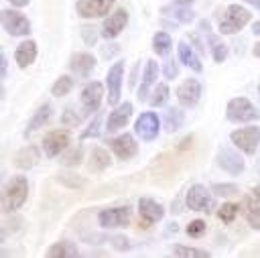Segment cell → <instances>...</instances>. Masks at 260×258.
Masks as SVG:
<instances>
[{
  "label": "cell",
  "mask_w": 260,
  "mask_h": 258,
  "mask_svg": "<svg viewBox=\"0 0 260 258\" xmlns=\"http://www.w3.org/2000/svg\"><path fill=\"white\" fill-rule=\"evenodd\" d=\"M244 2H248V4H252L254 8H258V10H260V0H244Z\"/></svg>",
  "instance_id": "obj_45"
},
{
  "label": "cell",
  "mask_w": 260,
  "mask_h": 258,
  "mask_svg": "<svg viewBox=\"0 0 260 258\" xmlns=\"http://www.w3.org/2000/svg\"><path fill=\"white\" fill-rule=\"evenodd\" d=\"M108 144H110V150H112L118 158H122V160H128V158H132V156L138 152V144H136V140H134L132 134L114 136Z\"/></svg>",
  "instance_id": "obj_12"
},
{
  "label": "cell",
  "mask_w": 260,
  "mask_h": 258,
  "mask_svg": "<svg viewBox=\"0 0 260 258\" xmlns=\"http://www.w3.org/2000/svg\"><path fill=\"white\" fill-rule=\"evenodd\" d=\"M2 75L6 77V55H2Z\"/></svg>",
  "instance_id": "obj_46"
},
{
  "label": "cell",
  "mask_w": 260,
  "mask_h": 258,
  "mask_svg": "<svg viewBox=\"0 0 260 258\" xmlns=\"http://www.w3.org/2000/svg\"><path fill=\"white\" fill-rule=\"evenodd\" d=\"M162 73H165L167 79H175V77H177L179 67H177L175 59H167V61H165V65H162Z\"/></svg>",
  "instance_id": "obj_41"
},
{
  "label": "cell",
  "mask_w": 260,
  "mask_h": 258,
  "mask_svg": "<svg viewBox=\"0 0 260 258\" xmlns=\"http://www.w3.org/2000/svg\"><path fill=\"white\" fill-rule=\"evenodd\" d=\"M211 193L213 195H217V197H228V195H236L238 193V187L234 185V183H217V185H213L211 187Z\"/></svg>",
  "instance_id": "obj_38"
},
{
  "label": "cell",
  "mask_w": 260,
  "mask_h": 258,
  "mask_svg": "<svg viewBox=\"0 0 260 258\" xmlns=\"http://www.w3.org/2000/svg\"><path fill=\"white\" fill-rule=\"evenodd\" d=\"M126 22H128V12L120 8V10H116L114 14H110V16L104 20L102 35H104L106 39H114V37H118V35L124 30Z\"/></svg>",
  "instance_id": "obj_19"
},
{
  "label": "cell",
  "mask_w": 260,
  "mask_h": 258,
  "mask_svg": "<svg viewBox=\"0 0 260 258\" xmlns=\"http://www.w3.org/2000/svg\"><path fill=\"white\" fill-rule=\"evenodd\" d=\"M167 100H169V85H167V83L156 85V89H154V93H152V98H150V104L156 108V106L167 104Z\"/></svg>",
  "instance_id": "obj_35"
},
{
  "label": "cell",
  "mask_w": 260,
  "mask_h": 258,
  "mask_svg": "<svg viewBox=\"0 0 260 258\" xmlns=\"http://www.w3.org/2000/svg\"><path fill=\"white\" fill-rule=\"evenodd\" d=\"M185 203H187L189 209H193V211H205V213H211V209L215 207V201H213L211 193L203 185L189 187L187 197H185Z\"/></svg>",
  "instance_id": "obj_7"
},
{
  "label": "cell",
  "mask_w": 260,
  "mask_h": 258,
  "mask_svg": "<svg viewBox=\"0 0 260 258\" xmlns=\"http://www.w3.org/2000/svg\"><path fill=\"white\" fill-rule=\"evenodd\" d=\"M12 6H16V8H22V6H26L30 0H8Z\"/></svg>",
  "instance_id": "obj_43"
},
{
  "label": "cell",
  "mask_w": 260,
  "mask_h": 258,
  "mask_svg": "<svg viewBox=\"0 0 260 258\" xmlns=\"http://www.w3.org/2000/svg\"><path fill=\"white\" fill-rule=\"evenodd\" d=\"M230 140L244 152V154H254L260 146V128L258 126H244L238 128L230 134Z\"/></svg>",
  "instance_id": "obj_5"
},
{
  "label": "cell",
  "mask_w": 260,
  "mask_h": 258,
  "mask_svg": "<svg viewBox=\"0 0 260 258\" xmlns=\"http://www.w3.org/2000/svg\"><path fill=\"white\" fill-rule=\"evenodd\" d=\"M95 33H98V30H95L93 26H83V28H81V35H83V39H85L87 45H93V43H95V37H93Z\"/></svg>",
  "instance_id": "obj_42"
},
{
  "label": "cell",
  "mask_w": 260,
  "mask_h": 258,
  "mask_svg": "<svg viewBox=\"0 0 260 258\" xmlns=\"http://www.w3.org/2000/svg\"><path fill=\"white\" fill-rule=\"evenodd\" d=\"M205 230H207V225H205L203 219H193V221H189V225H187V236H189V238H201V236L205 234Z\"/></svg>",
  "instance_id": "obj_39"
},
{
  "label": "cell",
  "mask_w": 260,
  "mask_h": 258,
  "mask_svg": "<svg viewBox=\"0 0 260 258\" xmlns=\"http://www.w3.org/2000/svg\"><path fill=\"white\" fill-rule=\"evenodd\" d=\"M175 2H177V4H185V6H189L193 0H175Z\"/></svg>",
  "instance_id": "obj_47"
},
{
  "label": "cell",
  "mask_w": 260,
  "mask_h": 258,
  "mask_svg": "<svg viewBox=\"0 0 260 258\" xmlns=\"http://www.w3.org/2000/svg\"><path fill=\"white\" fill-rule=\"evenodd\" d=\"M254 57H260V43L254 47Z\"/></svg>",
  "instance_id": "obj_48"
},
{
  "label": "cell",
  "mask_w": 260,
  "mask_h": 258,
  "mask_svg": "<svg viewBox=\"0 0 260 258\" xmlns=\"http://www.w3.org/2000/svg\"><path fill=\"white\" fill-rule=\"evenodd\" d=\"M69 140H71L69 132H65V130H51L43 138V150H45V154L49 158L59 156L61 152H65L69 148Z\"/></svg>",
  "instance_id": "obj_10"
},
{
  "label": "cell",
  "mask_w": 260,
  "mask_h": 258,
  "mask_svg": "<svg viewBox=\"0 0 260 258\" xmlns=\"http://www.w3.org/2000/svg\"><path fill=\"white\" fill-rule=\"evenodd\" d=\"M236 213H238V205H236V203H223V205H219V209H217V215H219V219H221L223 223L234 221Z\"/></svg>",
  "instance_id": "obj_34"
},
{
  "label": "cell",
  "mask_w": 260,
  "mask_h": 258,
  "mask_svg": "<svg viewBox=\"0 0 260 258\" xmlns=\"http://www.w3.org/2000/svg\"><path fill=\"white\" fill-rule=\"evenodd\" d=\"M102 95H104V85L100 81H89L83 89H81V104L85 108V112H95L100 110V104H102Z\"/></svg>",
  "instance_id": "obj_15"
},
{
  "label": "cell",
  "mask_w": 260,
  "mask_h": 258,
  "mask_svg": "<svg viewBox=\"0 0 260 258\" xmlns=\"http://www.w3.org/2000/svg\"><path fill=\"white\" fill-rule=\"evenodd\" d=\"M0 16H2V26L10 37H26L30 33V22L22 12L4 8Z\"/></svg>",
  "instance_id": "obj_6"
},
{
  "label": "cell",
  "mask_w": 260,
  "mask_h": 258,
  "mask_svg": "<svg viewBox=\"0 0 260 258\" xmlns=\"http://www.w3.org/2000/svg\"><path fill=\"white\" fill-rule=\"evenodd\" d=\"M225 116H228L230 122L246 124V122L258 120L260 112L254 108V104L248 98H232L228 102V106H225Z\"/></svg>",
  "instance_id": "obj_3"
},
{
  "label": "cell",
  "mask_w": 260,
  "mask_h": 258,
  "mask_svg": "<svg viewBox=\"0 0 260 258\" xmlns=\"http://www.w3.org/2000/svg\"><path fill=\"white\" fill-rule=\"evenodd\" d=\"M138 213L146 223H156L162 219L165 215V207L160 203H156L150 197H140L138 199Z\"/></svg>",
  "instance_id": "obj_18"
},
{
  "label": "cell",
  "mask_w": 260,
  "mask_h": 258,
  "mask_svg": "<svg viewBox=\"0 0 260 258\" xmlns=\"http://www.w3.org/2000/svg\"><path fill=\"white\" fill-rule=\"evenodd\" d=\"M201 98V83L195 77H187L177 87V100L185 108H193Z\"/></svg>",
  "instance_id": "obj_11"
},
{
  "label": "cell",
  "mask_w": 260,
  "mask_h": 258,
  "mask_svg": "<svg viewBox=\"0 0 260 258\" xmlns=\"http://www.w3.org/2000/svg\"><path fill=\"white\" fill-rule=\"evenodd\" d=\"M173 254H177V256H201V258H207L209 256L207 250L187 248V246H173Z\"/></svg>",
  "instance_id": "obj_37"
},
{
  "label": "cell",
  "mask_w": 260,
  "mask_h": 258,
  "mask_svg": "<svg viewBox=\"0 0 260 258\" xmlns=\"http://www.w3.org/2000/svg\"><path fill=\"white\" fill-rule=\"evenodd\" d=\"M177 53H179V61H181L185 67H189V69H193V71H197V73L203 69V65H201L199 57L195 55V51H193L187 43H179Z\"/></svg>",
  "instance_id": "obj_27"
},
{
  "label": "cell",
  "mask_w": 260,
  "mask_h": 258,
  "mask_svg": "<svg viewBox=\"0 0 260 258\" xmlns=\"http://www.w3.org/2000/svg\"><path fill=\"white\" fill-rule=\"evenodd\" d=\"M39 158H41L39 148H37L35 144H28V146H24V148H20V150L16 152L14 165L20 167V169H30V167H35V165L39 163Z\"/></svg>",
  "instance_id": "obj_26"
},
{
  "label": "cell",
  "mask_w": 260,
  "mask_h": 258,
  "mask_svg": "<svg viewBox=\"0 0 260 258\" xmlns=\"http://www.w3.org/2000/svg\"><path fill=\"white\" fill-rule=\"evenodd\" d=\"M110 163H112V158L104 148H93L91 150V154H89V169L91 171H104V169L110 167Z\"/></svg>",
  "instance_id": "obj_31"
},
{
  "label": "cell",
  "mask_w": 260,
  "mask_h": 258,
  "mask_svg": "<svg viewBox=\"0 0 260 258\" xmlns=\"http://www.w3.org/2000/svg\"><path fill=\"white\" fill-rule=\"evenodd\" d=\"M252 33H254V35H258V37H260V20H258V22H254V24H252Z\"/></svg>",
  "instance_id": "obj_44"
},
{
  "label": "cell",
  "mask_w": 260,
  "mask_h": 258,
  "mask_svg": "<svg viewBox=\"0 0 260 258\" xmlns=\"http://www.w3.org/2000/svg\"><path fill=\"white\" fill-rule=\"evenodd\" d=\"M26 195H28V181H26V177H22V175L12 177V179L6 183V187H4L2 209H4L6 213L16 211V209L22 207V203L26 201Z\"/></svg>",
  "instance_id": "obj_1"
},
{
  "label": "cell",
  "mask_w": 260,
  "mask_h": 258,
  "mask_svg": "<svg viewBox=\"0 0 260 258\" xmlns=\"http://www.w3.org/2000/svg\"><path fill=\"white\" fill-rule=\"evenodd\" d=\"M47 256H53V258H77L79 256V250L73 242H57L53 244L49 250H47Z\"/></svg>",
  "instance_id": "obj_28"
},
{
  "label": "cell",
  "mask_w": 260,
  "mask_h": 258,
  "mask_svg": "<svg viewBox=\"0 0 260 258\" xmlns=\"http://www.w3.org/2000/svg\"><path fill=\"white\" fill-rule=\"evenodd\" d=\"M183 122H185V114H183L179 108H169V110L165 112V116H162V126H165L167 132L179 130V128L183 126Z\"/></svg>",
  "instance_id": "obj_29"
},
{
  "label": "cell",
  "mask_w": 260,
  "mask_h": 258,
  "mask_svg": "<svg viewBox=\"0 0 260 258\" xmlns=\"http://www.w3.org/2000/svg\"><path fill=\"white\" fill-rule=\"evenodd\" d=\"M258 91H260V85H258Z\"/></svg>",
  "instance_id": "obj_50"
},
{
  "label": "cell",
  "mask_w": 260,
  "mask_h": 258,
  "mask_svg": "<svg viewBox=\"0 0 260 258\" xmlns=\"http://www.w3.org/2000/svg\"><path fill=\"white\" fill-rule=\"evenodd\" d=\"M93 67H95V57L89 55V53H77V55H73V59H71V69H73V73H77V75H81V77H87V75L93 71Z\"/></svg>",
  "instance_id": "obj_25"
},
{
  "label": "cell",
  "mask_w": 260,
  "mask_h": 258,
  "mask_svg": "<svg viewBox=\"0 0 260 258\" xmlns=\"http://www.w3.org/2000/svg\"><path fill=\"white\" fill-rule=\"evenodd\" d=\"M122 75H124V61H116L106 77V87H108V104L116 106L122 95Z\"/></svg>",
  "instance_id": "obj_8"
},
{
  "label": "cell",
  "mask_w": 260,
  "mask_h": 258,
  "mask_svg": "<svg viewBox=\"0 0 260 258\" xmlns=\"http://www.w3.org/2000/svg\"><path fill=\"white\" fill-rule=\"evenodd\" d=\"M71 89H73V79H71L69 75H61V77H57V81L53 83L51 93H53L55 98H63V95H67Z\"/></svg>",
  "instance_id": "obj_32"
},
{
  "label": "cell",
  "mask_w": 260,
  "mask_h": 258,
  "mask_svg": "<svg viewBox=\"0 0 260 258\" xmlns=\"http://www.w3.org/2000/svg\"><path fill=\"white\" fill-rule=\"evenodd\" d=\"M156 75H158V65H156V61L148 59V61H146V67H144V71H142L140 87H138V100H140V102H144V100H146L150 85L156 81Z\"/></svg>",
  "instance_id": "obj_23"
},
{
  "label": "cell",
  "mask_w": 260,
  "mask_h": 258,
  "mask_svg": "<svg viewBox=\"0 0 260 258\" xmlns=\"http://www.w3.org/2000/svg\"><path fill=\"white\" fill-rule=\"evenodd\" d=\"M217 165H219L225 173H230V175H240V173H244V169H246L244 158H242L236 150H232V148H221V150L217 152Z\"/></svg>",
  "instance_id": "obj_14"
},
{
  "label": "cell",
  "mask_w": 260,
  "mask_h": 258,
  "mask_svg": "<svg viewBox=\"0 0 260 258\" xmlns=\"http://www.w3.org/2000/svg\"><path fill=\"white\" fill-rule=\"evenodd\" d=\"M160 12H162L167 18H171V20H175V22H179V24H187V22H191V20L195 18V14H193V10H191L189 6L177 4V2L165 6Z\"/></svg>",
  "instance_id": "obj_22"
},
{
  "label": "cell",
  "mask_w": 260,
  "mask_h": 258,
  "mask_svg": "<svg viewBox=\"0 0 260 258\" xmlns=\"http://www.w3.org/2000/svg\"><path fill=\"white\" fill-rule=\"evenodd\" d=\"M244 213H246V221L254 230H260V185H256L248 193L244 201Z\"/></svg>",
  "instance_id": "obj_16"
},
{
  "label": "cell",
  "mask_w": 260,
  "mask_h": 258,
  "mask_svg": "<svg viewBox=\"0 0 260 258\" xmlns=\"http://www.w3.org/2000/svg\"><path fill=\"white\" fill-rule=\"evenodd\" d=\"M250 18H252L250 10H246L240 4H232V6H228L223 16L219 18V24H217L219 33L221 35H236V33H240L250 22Z\"/></svg>",
  "instance_id": "obj_2"
},
{
  "label": "cell",
  "mask_w": 260,
  "mask_h": 258,
  "mask_svg": "<svg viewBox=\"0 0 260 258\" xmlns=\"http://www.w3.org/2000/svg\"><path fill=\"white\" fill-rule=\"evenodd\" d=\"M51 116H53V108L49 106V104H43L35 114H32V118L28 120V124H26V130H24V136L28 138L35 130H39V128H43L49 120H51Z\"/></svg>",
  "instance_id": "obj_24"
},
{
  "label": "cell",
  "mask_w": 260,
  "mask_h": 258,
  "mask_svg": "<svg viewBox=\"0 0 260 258\" xmlns=\"http://www.w3.org/2000/svg\"><path fill=\"white\" fill-rule=\"evenodd\" d=\"M201 28H203L205 39H207V45H209V49H211V57H213V61H215V63H223L225 57H228V47H225V43H223V41L209 28L207 22H201Z\"/></svg>",
  "instance_id": "obj_20"
},
{
  "label": "cell",
  "mask_w": 260,
  "mask_h": 258,
  "mask_svg": "<svg viewBox=\"0 0 260 258\" xmlns=\"http://www.w3.org/2000/svg\"><path fill=\"white\" fill-rule=\"evenodd\" d=\"M258 171H260V160H258Z\"/></svg>",
  "instance_id": "obj_49"
},
{
  "label": "cell",
  "mask_w": 260,
  "mask_h": 258,
  "mask_svg": "<svg viewBox=\"0 0 260 258\" xmlns=\"http://www.w3.org/2000/svg\"><path fill=\"white\" fill-rule=\"evenodd\" d=\"M158 130H160V120L154 112H142L134 124V132L146 142L154 140L158 136Z\"/></svg>",
  "instance_id": "obj_9"
},
{
  "label": "cell",
  "mask_w": 260,
  "mask_h": 258,
  "mask_svg": "<svg viewBox=\"0 0 260 258\" xmlns=\"http://www.w3.org/2000/svg\"><path fill=\"white\" fill-rule=\"evenodd\" d=\"M114 6V0H77L75 8L77 14L83 18H98L110 12V8Z\"/></svg>",
  "instance_id": "obj_13"
},
{
  "label": "cell",
  "mask_w": 260,
  "mask_h": 258,
  "mask_svg": "<svg viewBox=\"0 0 260 258\" xmlns=\"http://www.w3.org/2000/svg\"><path fill=\"white\" fill-rule=\"evenodd\" d=\"M171 47H173V41H171V35L169 33H165V30H158L154 37H152V49H154V53L156 55H169V51H171Z\"/></svg>",
  "instance_id": "obj_30"
},
{
  "label": "cell",
  "mask_w": 260,
  "mask_h": 258,
  "mask_svg": "<svg viewBox=\"0 0 260 258\" xmlns=\"http://www.w3.org/2000/svg\"><path fill=\"white\" fill-rule=\"evenodd\" d=\"M100 128H102V116L98 114V116L89 122V126L81 132L79 138H81V140H85V138H98V136H100Z\"/></svg>",
  "instance_id": "obj_36"
},
{
  "label": "cell",
  "mask_w": 260,
  "mask_h": 258,
  "mask_svg": "<svg viewBox=\"0 0 260 258\" xmlns=\"http://www.w3.org/2000/svg\"><path fill=\"white\" fill-rule=\"evenodd\" d=\"M81 158H83V148H81V146H73V148H67V150H65L61 163H63L65 167H75V165L81 163Z\"/></svg>",
  "instance_id": "obj_33"
},
{
  "label": "cell",
  "mask_w": 260,
  "mask_h": 258,
  "mask_svg": "<svg viewBox=\"0 0 260 258\" xmlns=\"http://www.w3.org/2000/svg\"><path fill=\"white\" fill-rule=\"evenodd\" d=\"M61 122H63V126L73 128V126H77V124L81 122V116H79L73 108H67V110L63 112V116H61Z\"/></svg>",
  "instance_id": "obj_40"
},
{
  "label": "cell",
  "mask_w": 260,
  "mask_h": 258,
  "mask_svg": "<svg viewBox=\"0 0 260 258\" xmlns=\"http://www.w3.org/2000/svg\"><path fill=\"white\" fill-rule=\"evenodd\" d=\"M132 110H134V108H132L130 102H124V104L116 106V108L110 112V116H108L106 130H108V132H118L120 128H124V126L128 124L130 116H132Z\"/></svg>",
  "instance_id": "obj_17"
},
{
  "label": "cell",
  "mask_w": 260,
  "mask_h": 258,
  "mask_svg": "<svg viewBox=\"0 0 260 258\" xmlns=\"http://www.w3.org/2000/svg\"><path fill=\"white\" fill-rule=\"evenodd\" d=\"M132 219V209L128 205H120V207H108L102 209L98 215V221L104 230H118V228H126Z\"/></svg>",
  "instance_id": "obj_4"
},
{
  "label": "cell",
  "mask_w": 260,
  "mask_h": 258,
  "mask_svg": "<svg viewBox=\"0 0 260 258\" xmlns=\"http://www.w3.org/2000/svg\"><path fill=\"white\" fill-rule=\"evenodd\" d=\"M35 59H37V43H35L32 39L22 41V43L16 47V51H14V61H16V65H18L20 69H26Z\"/></svg>",
  "instance_id": "obj_21"
}]
</instances>
